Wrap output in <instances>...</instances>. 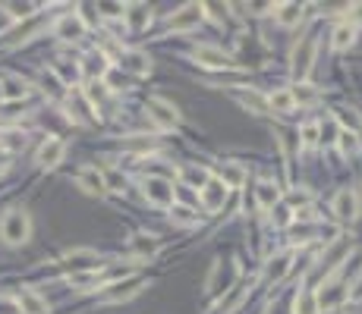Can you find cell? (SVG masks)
I'll list each match as a JSON object with an SVG mask.
<instances>
[{
    "instance_id": "277c9868",
    "label": "cell",
    "mask_w": 362,
    "mask_h": 314,
    "mask_svg": "<svg viewBox=\"0 0 362 314\" xmlns=\"http://www.w3.org/2000/svg\"><path fill=\"white\" fill-rule=\"evenodd\" d=\"M312 60H315V32L306 35L293 48V75L296 79H306L309 69H312Z\"/></svg>"
},
{
    "instance_id": "836d02e7",
    "label": "cell",
    "mask_w": 362,
    "mask_h": 314,
    "mask_svg": "<svg viewBox=\"0 0 362 314\" xmlns=\"http://www.w3.org/2000/svg\"><path fill=\"white\" fill-rule=\"evenodd\" d=\"M132 248H136L139 255H151V252H155V242H151L148 236H136V242H132Z\"/></svg>"
},
{
    "instance_id": "8d00e7d4",
    "label": "cell",
    "mask_w": 362,
    "mask_h": 314,
    "mask_svg": "<svg viewBox=\"0 0 362 314\" xmlns=\"http://www.w3.org/2000/svg\"><path fill=\"white\" fill-rule=\"evenodd\" d=\"M350 26H356V22H362V3H353V7H350Z\"/></svg>"
},
{
    "instance_id": "4fadbf2b",
    "label": "cell",
    "mask_w": 362,
    "mask_h": 314,
    "mask_svg": "<svg viewBox=\"0 0 362 314\" xmlns=\"http://www.w3.org/2000/svg\"><path fill=\"white\" fill-rule=\"evenodd\" d=\"M16 305L22 308V314H48V302L35 293V289H22L16 295Z\"/></svg>"
},
{
    "instance_id": "ba28073f",
    "label": "cell",
    "mask_w": 362,
    "mask_h": 314,
    "mask_svg": "<svg viewBox=\"0 0 362 314\" xmlns=\"http://www.w3.org/2000/svg\"><path fill=\"white\" fill-rule=\"evenodd\" d=\"M227 185L221 183V179H208L205 183V189H202V205H205V211H221L224 207V201H227Z\"/></svg>"
},
{
    "instance_id": "f1b7e54d",
    "label": "cell",
    "mask_w": 362,
    "mask_h": 314,
    "mask_svg": "<svg viewBox=\"0 0 362 314\" xmlns=\"http://www.w3.org/2000/svg\"><path fill=\"white\" fill-rule=\"evenodd\" d=\"M246 289H249V286H236V289H233V293L227 295L224 302H221V311H224V314H227V311H233V308H236L239 302H243V295H246Z\"/></svg>"
},
{
    "instance_id": "7a4b0ae2",
    "label": "cell",
    "mask_w": 362,
    "mask_h": 314,
    "mask_svg": "<svg viewBox=\"0 0 362 314\" xmlns=\"http://www.w3.org/2000/svg\"><path fill=\"white\" fill-rule=\"evenodd\" d=\"M347 283L337 280L334 273H331L328 283H321V289L315 293V302H318V311H331V308H341L347 302Z\"/></svg>"
},
{
    "instance_id": "74e56055",
    "label": "cell",
    "mask_w": 362,
    "mask_h": 314,
    "mask_svg": "<svg viewBox=\"0 0 362 314\" xmlns=\"http://www.w3.org/2000/svg\"><path fill=\"white\" fill-rule=\"evenodd\" d=\"M290 205H309V192H293V195H290Z\"/></svg>"
},
{
    "instance_id": "ffe728a7",
    "label": "cell",
    "mask_w": 362,
    "mask_h": 314,
    "mask_svg": "<svg viewBox=\"0 0 362 314\" xmlns=\"http://www.w3.org/2000/svg\"><path fill=\"white\" fill-rule=\"evenodd\" d=\"M268 107H271L274 113H290L296 104H293V95H290L287 89H280V91H274V95L268 98Z\"/></svg>"
},
{
    "instance_id": "2e32d148",
    "label": "cell",
    "mask_w": 362,
    "mask_h": 314,
    "mask_svg": "<svg viewBox=\"0 0 362 314\" xmlns=\"http://www.w3.org/2000/svg\"><path fill=\"white\" fill-rule=\"evenodd\" d=\"M302 16H306V7H302V3H280L277 7V22L280 26H287V28L300 26Z\"/></svg>"
},
{
    "instance_id": "d6a6232c",
    "label": "cell",
    "mask_w": 362,
    "mask_h": 314,
    "mask_svg": "<svg viewBox=\"0 0 362 314\" xmlns=\"http://www.w3.org/2000/svg\"><path fill=\"white\" fill-rule=\"evenodd\" d=\"M22 145H26V136H22V132H7V136H3V142H0V148H22Z\"/></svg>"
},
{
    "instance_id": "484cf974",
    "label": "cell",
    "mask_w": 362,
    "mask_h": 314,
    "mask_svg": "<svg viewBox=\"0 0 362 314\" xmlns=\"http://www.w3.org/2000/svg\"><path fill=\"white\" fill-rule=\"evenodd\" d=\"M183 179H186L189 185H196V189H205V183H208L212 176H208V170H202V167H186V170H183Z\"/></svg>"
},
{
    "instance_id": "8fae6325",
    "label": "cell",
    "mask_w": 362,
    "mask_h": 314,
    "mask_svg": "<svg viewBox=\"0 0 362 314\" xmlns=\"http://www.w3.org/2000/svg\"><path fill=\"white\" fill-rule=\"evenodd\" d=\"M139 289H142V280H139V277H130V280L114 283V286L104 289V293H101V302H120V299H130V295H136Z\"/></svg>"
},
{
    "instance_id": "5b68a950",
    "label": "cell",
    "mask_w": 362,
    "mask_h": 314,
    "mask_svg": "<svg viewBox=\"0 0 362 314\" xmlns=\"http://www.w3.org/2000/svg\"><path fill=\"white\" fill-rule=\"evenodd\" d=\"M145 198H148L151 205H161V207L173 205V185L161 176H148L145 179Z\"/></svg>"
},
{
    "instance_id": "4316f807",
    "label": "cell",
    "mask_w": 362,
    "mask_h": 314,
    "mask_svg": "<svg viewBox=\"0 0 362 314\" xmlns=\"http://www.w3.org/2000/svg\"><path fill=\"white\" fill-rule=\"evenodd\" d=\"M296 314H318L315 293H300V295H296Z\"/></svg>"
},
{
    "instance_id": "5bb4252c",
    "label": "cell",
    "mask_w": 362,
    "mask_h": 314,
    "mask_svg": "<svg viewBox=\"0 0 362 314\" xmlns=\"http://www.w3.org/2000/svg\"><path fill=\"white\" fill-rule=\"evenodd\" d=\"M290 261H293V255L290 252H284V255H277V258H271L268 261V267H265V277L271 283H277V280H284L290 273Z\"/></svg>"
},
{
    "instance_id": "e575fe53",
    "label": "cell",
    "mask_w": 362,
    "mask_h": 314,
    "mask_svg": "<svg viewBox=\"0 0 362 314\" xmlns=\"http://www.w3.org/2000/svg\"><path fill=\"white\" fill-rule=\"evenodd\" d=\"M173 217L180 220V223H196V214H192V207H173Z\"/></svg>"
},
{
    "instance_id": "1f68e13d",
    "label": "cell",
    "mask_w": 362,
    "mask_h": 314,
    "mask_svg": "<svg viewBox=\"0 0 362 314\" xmlns=\"http://www.w3.org/2000/svg\"><path fill=\"white\" fill-rule=\"evenodd\" d=\"M123 66L136 69V73H148V60H145L142 54H126L123 57Z\"/></svg>"
},
{
    "instance_id": "ac0fdd59",
    "label": "cell",
    "mask_w": 362,
    "mask_h": 314,
    "mask_svg": "<svg viewBox=\"0 0 362 314\" xmlns=\"http://www.w3.org/2000/svg\"><path fill=\"white\" fill-rule=\"evenodd\" d=\"M353 41H356V26H350V22H341V26L334 28V35H331V44H334L337 50H347Z\"/></svg>"
},
{
    "instance_id": "7c38bea8",
    "label": "cell",
    "mask_w": 362,
    "mask_h": 314,
    "mask_svg": "<svg viewBox=\"0 0 362 314\" xmlns=\"http://www.w3.org/2000/svg\"><path fill=\"white\" fill-rule=\"evenodd\" d=\"M356 211H359V201H356L353 189H341L334 198V214L341 220H356Z\"/></svg>"
},
{
    "instance_id": "3957f363",
    "label": "cell",
    "mask_w": 362,
    "mask_h": 314,
    "mask_svg": "<svg viewBox=\"0 0 362 314\" xmlns=\"http://www.w3.org/2000/svg\"><path fill=\"white\" fill-rule=\"evenodd\" d=\"M192 57H196L202 66H212V69H236V66H239V63L233 60L227 50L212 48V44H198V48L192 50Z\"/></svg>"
},
{
    "instance_id": "ab89813d",
    "label": "cell",
    "mask_w": 362,
    "mask_h": 314,
    "mask_svg": "<svg viewBox=\"0 0 362 314\" xmlns=\"http://www.w3.org/2000/svg\"><path fill=\"white\" fill-rule=\"evenodd\" d=\"M0 173H3V160H0Z\"/></svg>"
},
{
    "instance_id": "6da1fadb",
    "label": "cell",
    "mask_w": 362,
    "mask_h": 314,
    "mask_svg": "<svg viewBox=\"0 0 362 314\" xmlns=\"http://www.w3.org/2000/svg\"><path fill=\"white\" fill-rule=\"evenodd\" d=\"M0 236L7 246H22L32 236V220H28L26 211H7L3 223H0Z\"/></svg>"
},
{
    "instance_id": "d590c367",
    "label": "cell",
    "mask_w": 362,
    "mask_h": 314,
    "mask_svg": "<svg viewBox=\"0 0 362 314\" xmlns=\"http://www.w3.org/2000/svg\"><path fill=\"white\" fill-rule=\"evenodd\" d=\"M7 10H13V16H32V3H10Z\"/></svg>"
},
{
    "instance_id": "44dd1931",
    "label": "cell",
    "mask_w": 362,
    "mask_h": 314,
    "mask_svg": "<svg viewBox=\"0 0 362 314\" xmlns=\"http://www.w3.org/2000/svg\"><path fill=\"white\" fill-rule=\"evenodd\" d=\"M255 195H259V205L265 207V211H271V207L280 201V192H277V185H274V183H259Z\"/></svg>"
},
{
    "instance_id": "4dcf8cb0",
    "label": "cell",
    "mask_w": 362,
    "mask_h": 314,
    "mask_svg": "<svg viewBox=\"0 0 362 314\" xmlns=\"http://www.w3.org/2000/svg\"><path fill=\"white\" fill-rule=\"evenodd\" d=\"M22 95H26V82H19V79L3 82V98H22Z\"/></svg>"
},
{
    "instance_id": "8992f818",
    "label": "cell",
    "mask_w": 362,
    "mask_h": 314,
    "mask_svg": "<svg viewBox=\"0 0 362 314\" xmlns=\"http://www.w3.org/2000/svg\"><path fill=\"white\" fill-rule=\"evenodd\" d=\"M148 116L155 120L157 126H161V129H173V126L180 123L177 107L167 104V101H157V98H151V101H148Z\"/></svg>"
},
{
    "instance_id": "d4e9b609",
    "label": "cell",
    "mask_w": 362,
    "mask_h": 314,
    "mask_svg": "<svg viewBox=\"0 0 362 314\" xmlns=\"http://www.w3.org/2000/svg\"><path fill=\"white\" fill-rule=\"evenodd\" d=\"M337 145H341L343 154H356V151H359V136L350 129H341L337 132Z\"/></svg>"
},
{
    "instance_id": "f546056e",
    "label": "cell",
    "mask_w": 362,
    "mask_h": 314,
    "mask_svg": "<svg viewBox=\"0 0 362 314\" xmlns=\"http://www.w3.org/2000/svg\"><path fill=\"white\" fill-rule=\"evenodd\" d=\"M318 136H321V126H315V123H306L300 129V138H302V145H306V148H312V145L318 142Z\"/></svg>"
},
{
    "instance_id": "7402d4cb",
    "label": "cell",
    "mask_w": 362,
    "mask_h": 314,
    "mask_svg": "<svg viewBox=\"0 0 362 314\" xmlns=\"http://www.w3.org/2000/svg\"><path fill=\"white\" fill-rule=\"evenodd\" d=\"M85 73H89L95 82L101 79V75H107V57L98 54V50L95 54H89V60H85Z\"/></svg>"
},
{
    "instance_id": "e0dca14e",
    "label": "cell",
    "mask_w": 362,
    "mask_h": 314,
    "mask_svg": "<svg viewBox=\"0 0 362 314\" xmlns=\"http://www.w3.org/2000/svg\"><path fill=\"white\" fill-rule=\"evenodd\" d=\"M221 183H224L227 189H239V185L246 183V170L239 164H224L221 167Z\"/></svg>"
},
{
    "instance_id": "d6986e66",
    "label": "cell",
    "mask_w": 362,
    "mask_h": 314,
    "mask_svg": "<svg viewBox=\"0 0 362 314\" xmlns=\"http://www.w3.org/2000/svg\"><path fill=\"white\" fill-rule=\"evenodd\" d=\"M126 19H130V28H132V32H142V28L151 22V10L145 7V3H132L130 13H126Z\"/></svg>"
},
{
    "instance_id": "83f0119b",
    "label": "cell",
    "mask_w": 362,
    "mask_h": 314,
    "mask_svg": "<svg viewBox=\"0 0 362 314\" xmlns=\"http://www.w3.org/2000/svg\"><path fill=\"white\" fill-rule=\"evenodd\" d=\"M239 101H243V107L255 110V113H268V98L255 95V91H249V95H239Z\"/></svg>"
},
{
    "instance_id": "f35d334b",
    "label": "cell",
    "mask_w": 362,
    "mask_h": 314,
    "mask_svg": "<svg viewBox=\"0 0 362 314\" xmlns=\"http://www.w3.org/2000/svg\"><path fill=\"white\" fill-rule=\"evenodd\" d=\"M0 98H3V82H0Z\"/></svg>"
},
{
    "instance_id": "52a82bcc",
    "label": "cell",
    "mask_w": 362,
    "mask_h": 314,
    "mask_svg": "<svg viewBox=\"0 0 362 314\" xmlns=\"http://www.w3.org/2000/svg\"><path fill=\"white\" fill-rule=\"evenodd\" d=\"M63 154H67V145L60 142V138H44L42 142V148H38V154H35V160L42 167H57L63 160Z\"/></svg>"
},
{
    "instance_id": "cb8c5ba5",
    "label": "cell",
    "mask_w": 362,
    "mask_h": 314,
    "mask_svg": "<svg viewBox=\"0 0 362 314\" xmlns=\"http://www.w3.org/2000/svg\"><path fill=\"white\" fill-rule=\"evenodd\" d=\"M290 95H293V104H300V107L318 104V91H315L312 85H296V89H290Z\"/></svg>"
},
{
    "instance_id": "30bf717a",
    "label": "cell",
    "mask_w": 362,
    "mask_h": 314,
    "mask_svg": "<svg viewBox=\"0 0 362 314\" xmlns=\"http://www.w3.org/2000/svg\"><path fill=\"white\" fill-rule=\"evenodd\" d=\"M54 32H57V38H63V41H79V38L85 35V22L79 19L76 13H69V16H63V19L57 22Z\"/></svg>"
},
{
    "instance_id": "603a6c76",
    "label": "cell",
    "mask_w": 362,
    "mask_h": 314,
    "mask_svg": "<svg viewBox=\"0 0 362 314\" xmlns=\"http://www.w3.org/2000/svg\"><path fill=\"white\" fill-rule=\"evenodd\" d=\"M67 283H69V286H76V289H92V286H98V273L95 270H89V273L73 270L67 277Z\"/></svg>"
},
{
    "instance_id": "9a60e30c",
    "label": "cell",
    "mask_w": 362,
    "mask_h": 314,
    "mask_svg": "<svg viewBox=\"0 0 362 314\" xmlns=\"http://www.w3.org/2000/svg\"><path fill=\"white\" fill-rule=\"evenodd\" d=\"M79 185H83L89 195H104L107 192V183H104V173H98V170H83L79 173Z\"/></svg>"
},
{
    "instance_id": "9c48e42d",
    "label": "cell",
    "mask_w": 362,
    "mask_h": 314,
    "mask_svg": "<svg viewBox=\"0 0 362 314\" xmlns=\"http://www.w3.org/2000/svg\"><path fill=\"white\" fill-rule=\"evenodd\" d=\"M202 10H205V7H198V3H189V7H183L180 13H173L167 26H171L173 32H189V28H196L198 22H202Z\"/></svg>"
}]
</instances>
